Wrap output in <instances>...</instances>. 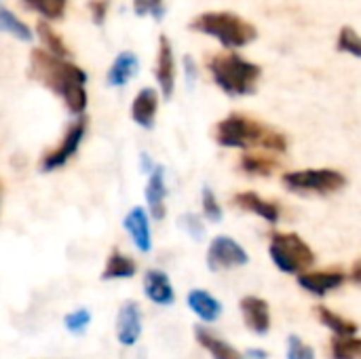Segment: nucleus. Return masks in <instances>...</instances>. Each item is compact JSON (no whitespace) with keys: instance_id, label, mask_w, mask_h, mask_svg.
<instances>
[{"instance_id":"9d476101","label":"nucleus","mask_w":361,"mask_h":359,"mask_svg":"<svg viewBox=\"0 0 361 359\" xmlns=\"http://www.w3.org/2000/svg\"><path fill=\"white\" fill-rule=\"evenodd\" d=\"M123 229L127 231L129 239L137 248V252L148 254L152 250V231H150V216L144 207H133L123 218Z\"/></svg>"},{"instance_id":"393cba45","label":"nucleus","mask_w":361,"mask_h":359,"mask_svg":"<svg viewBox=\"0 0 361 359\" xmlns=\"http://www.w3.org/2000/svg\"><path fill=\"white\" fill-rule=\"evenodd\" d=\"M0 30L19 40H32V30L19 17H15L2 2H0Z\"/></svg>"},{"instance_id":"72a5a7b5","label":"nucleus","mask_w":361,"mask_h":359,"mask_svg":"<svg viewBox=\"0 0 361 359\" xmlns=\"http://www.w3.org/2000/svg\"><path fill=\"white\" fill-rule=\"evenodd\" d=\"M108 0H89V13H91V19H93V23H104V19H106V13H108Z\"/></svg>"},{"instance_id":"ddd939ff","label":"nucleus","mask_w":361,"mask_h":359,"mask_svg":"<svg viewBox=\"0 0 361 359\" xmlns=\"http://www.w3.org/2000/svg\"><path fill=\"white\" fill-rule=\"evenodd\" d=\"M144 197H146V205H148V216L152 220H163L167 214V205H165L167 182H165V167L163 165H157L152 169V174L148 176Z\"/></svg>"},{"instance_id":"7c9ffc66","label":"nucleus","mask_w":361,"mask_h":359,"mask_svg":"<svg viewBox=\"0 0 361 359\" xmlns=\"http://www.w3.org/2000/svg\"><path fill=\"white\" fill-rule=\"evenodd\" d=\"M180 229L188 235V237H192L195 241H201L203 237H205V222L201 220V216H197V214H192V212H186V214H182L180 216Z\"/></svg>"},{"instance_id":"39448f33","label":"nucleus","mask_w":361,"mask_h":359,"mask_svg":"<svg viewBox=\"0 0 361 359\" xmlns=\"http://www.w3.org/2000/svg\"><path fill=\"white\" fill-rule=\"evenodd\" d=\"M269 256L286 275H302L315 262V252L296 233H275L269 243Z\"/></svg>"},{"instance_id":"a878e982","label":"nucleus","mask_w":361,"mask_h":359,"mask_svg":"<svg viewBox=\"0 0 361 359\" xmlns=\"http://www.w3.org/2000/svg\"><path fill=\"white\" fill-rule=\"evenodd\" d=\"M36 30H38V36H40V40L47 44V49H49V53L51 55H55V57H68L70 55V49L66 47V42H63V38L49 25V23H44V21H40L38 25H36Z\"/></svg>"},{"instance_id":"f3484780","label":"nucleus","mask_w":361,"mask_h":359,"mask_svg":"<svg viewBox=\"0 0 361 359\" xmlns=\"http://www.w3.org/2000/svg\"><path fill=\"white\" fill-rule=\"evenodd\" d=\"M233 201H235V205L239 209H245V212H250V214L267 220L269 224H277L279 218H281L279 205L273 203V201H267L264 197H260L256 193H250V190L247 193H239V195H235Z\"/></svg>"},{"instance_id":"6e6552de","label":"nucleus","mask_w":361,"mask_h":359,"mask_svg":"<svg viewBox=\"0 0 361 359\" xmlns=\"http://www.w3.org/2000/svg\"><path fill=\"white\" fill-rule=\"evenodd\" d=\"M247 262H250L247 250L241 243H237L233 237L218 235L216 239H212L207 248V269L212 273L239 269V267H245Z\"/></svg>"},{"instance_id":"cd10ccee","label":"nucleus","mask_w":361,"mask_h":359,"mask_svg":"<svg viewBox=\"0 0 361 359\" xmlns=\"http://www.w3.org/2000/svg\"><path fill=\"white\" fill-rule=\"evenodd\" d=\"M201 207H203V218L207 222H214V224L222 222V218H224L222 205L209 186H203V190H201Z\"/></svg>"},{"instance_id":"a211bd4d","label":"nucleus","mask_w":361,"mask_h":359,"mask_svg":"<svg viewBox=\"0 0 361 359\" xmlns=\"http://www.w3.org/2000/svg\"><path fill=\"white\" fill-rule=\"evenodd\" d=\"M186 303H188V309L205 324H214L222 315V303L205 290H199V288L190 290L186 296Z\"/></svg>"},{"instance_id":"20e7f679","label":"nucleus","mask_w":361,"mask_h":359,"mask_svg":"<svg viewBox=\"0 0 361 359\" xmlns=\"http://www.w3.org/2000/svg\"><path fill=\"white\" fill-rule=\"evenodd\" d=\"M190 30L218 38L226 49L247 47L258 36V30L254 28V23L245 21L243 17H239L235 13H226V11L201 13L199 17H195L190 21Z\"/></svg>"},{"instance_id":"f8f14e48","label":"nucleus","mask_w":361,"mask_h":359,"mask_svg":"<svg viewBox=\"0 0 361 359\" xmlns=\"http://www.w3.org/2000/svg\"><path fill=\"white\" fill-rule=\"evenodd\" d=\"M154 76H157L163 97L169 99L176 89V57H173V49H171V42L167 36L159 38V55H157Z\"/></svg>"},{"instance_id":"412c9836","label":"nucleus","mask_w":361,"mask_h":359,"mask_svg":"<svg viewBox=\"0 0 361 359\" xmlns=\"http://www.w3.org/2000/svg\"><path fill=\"white\" fill-rule=\"evenodd\" d=\"M137 57L131 51H123L121 55H116V59L112 61L110 70H108V85L110 87H125L137 72Z\"/></svg>"},{"instance_id":"4c0bfd02","label":"nucleus","mask_w":361,"mask_h":359,"mask_svg":"<svg viewBox=\"0 0 361 359\" xmlns=\"http://www.w3.org/2000/svg\"><path fill=\"white\" fill-rule=\"evenodd\" d=\"M351 279H353L357 286H361V258L353 264V269H351Z\"/></svg>"},{"instance_id":"c756f323","label":"nucleus","mask_w":361,"mask_h":359,"mask_svg":"<svg viewBox=\"0 0 361 359\" xmlns=\"http://www.w3.org/2000/svg\"><path fill=\"white\" fill-rule=\"evenodd\" d=\"M23 4L49 19H59L66 11V0H23Z\"/></svg>"},{"instance_id":"aec40b11","label":"nucleus","mask_w":361,"mask_h":359,"mask_svg":"<svg viewBox=\"0 0 361 359\" xmlns=\"http://www.w3.org/2000/svg\"><path fill=\"white\" fill-rule=\"evenodd\" d=\"M137 273V264L131 256L118 252V250H112L106 264H104V271H102V279L104 281H118V279H131L135 277Z\"/></svg>"},{"instance_id":"c9c22d12","label":"nucleus","mask_w":361,"mask_h":359,"mask_svg":"<svg viewBox=\"0 0 361 359\" xmlns=\"http://www.w3.org/2000/svg\"><path fill=\"white\" fill-rule=\"evenodd\" d=\"M140 163H142V171H144V174H148V176H150V174H152V169L157 167V165L152 163V159H150L146 152H142V157H140Z\"/></svg>"},{"instance_id":"dca6fc26","label":"nucleus","mask_w":361,"mask_h":359,"mask_svg":"<svg viewBox=\"0 0 361 359\" xmlns=\"http://www.w3.org/2000/svg\"><path fill=\"white\" fill-rule=\"evenodd\" d=\"M157 110H159V93L152 87H144L131 104V118L142 129H152Z\"/></svg>"},{"instance_id":"f257e3e1","label":"nucleus","mask_w":361,"mask_h":359,"mask_svg":"<svg viewBox=\"0 0 361 359\" xmlns=\"http://www.w3.org/2000/svg\"><path fill=\"white\" fill-rule=\"evenodd\" d=\"M30 74L44 87L55 91L66 102L72 114H82L87 110V72L76 63L55 57L49 51L34 49L30 55Z\"/></svg>"},{"instance_id":"2eb2a0df","label":"nucleus","mask_w":361,"mask_h":359,"mask_svg":"<svg viewBox=\"0 0 361 359\" xmlns=\"http://www.w3.org/2000/svg\"><path fill=\"white\" fill-rule=\"evenodd\" d=\"M144 294L157 307H171L176 303V290L167 273L150 269L144 275Z\"/></svg>"},{"instance_id":"4be33fe9","label":"nucleus","mask_w":361,"mask_h":359,"mask_svg":"<svg viewBox=\"0 0 361 359\" xmlns=\"http://www.w3.org/2000/svg\"><path fill=\"white\" fill-rule=\"evenodd\" d=\"M317 317H319V322L328 330L334 332V336H355L357 330H360L355 322H351V320H347V317L330 311L328 307H317Z\"/></svg>"},{"instance_id":"5701e85b","label":"nucleus","mask_w":361,"mask_h":359,"mask_svg":"<svg viewBox=\"0 0 361 359\" xmlns=\"http://www.w3.org/2000/svg\"><path fill=\"white\" fill-rule=\"evenodd\" d=\"M241 169L250 176H271L277 167V161L269 154H260V152H247L241 157L239 161Z\"/></svg>"},{"instance_id":"7ed1b4c3","label":"nucleus","mask_w":361,"mask_h":359,"mask_svg":"<svg viewBox=\"0 0 361 359\" xmlns=\"http://www.w3.org/2000/svg\"><path fill=\"white\" fill-rule=\"evenodd\" d=\"M207 66L214 76V83L226 95H233V97L252 95L256 91V83L262 74L260 66H256L254 61H247L235 53L214 55Z\"/></svg>"},{"instance_id":"c85d7f7f","label":"nucleus","mask_w":361,"mask_h":359,"mask_svg":"<svg viewBox=\"0 0 361 359\" xmlns=\"http://www.w3.org/2000/svg\"><path fill=\"white\" fill-rule=\"evenodd\" d=\"M336 47H338V51L349 53V55L360 57L361 59V36L351 28V25H345V28L338 32Z\"/></svg>"},{"instance_id":"473e14b6","label":"nucleus","mask_w":361,"mask_h":359,"mask_svg":"<svg viewBox=\"0 0 361 359\" xmlns=\"http://www.w3.org/2000/svg\"><path fill=\"white\" fill-rule=\"evenodd\" d=\"M133 8L137 15H152L154 19H163L165 15L163 0H133Z\"/></svg>"},{"instance_id":"2f4dec72","label":"nucleus","mask_w":361,"mask_h":359,"mask_svg":"<svg viewBox=\"0 0 361 359\" xmlns=\"http://www.w3.org/2000/svg\"><path fill=\"white\" fill-rule=\"evenodd\" d=\"M288 359H315V349L307 345L300 336L288 339Z\"/></svg>"},{"instance_id":"9b49d317","label":"nucleus","mask_w":361,"mask_h":359,"mask_svg":"<svg viewBox=\"0 0 361 359\" xmlns=\"http://www.w3.org/2000/svg\"><path fill=\"white\" fill-rule=\"evenodd\" d=\"M243 322L250 332L258 336H267L271 332V309L269 303L260 296H245L239 303Z\"/></svg>"},{"instance_id":"0eeeda50","label":"nucleus","mask_w":361,"mask_h":359,"mask_svg":"<svg viewBox=\"0 0 361 359\" xmlns=\"http://www.w3.org/2000/svg\"><path fill=\"white\" fill-rule=\"evenodd\" d=\"M85 131H87V121L85 118L74 121L68 127V131L63 133L61 142L53 150H49V152L42 154L38 169L42 174H51V171H57V169L66 167L70 163V159L78 152V148L82 144V138H85Z\"/></svg>"},{"instance_id":"f03ea898","label":"nucleus","mask_w":361,"mask_h":359,"mask_svg":"<svg viewBox=\"0 0 361 359\" xmlns=\"http://www.w3.org/2000/svg\"><path fill=\"white\" fill-rule=\"evenodd\" d=\"M214 138L224 148H241V150L262 148L275 154L288 150V140L283 133L243 114H231L222 118L214 129Z\"/></svg>"},{"instance_id":"e433bc0d","label":"nucleus","mask_w":361,"mask_h":359,"mask_svg":"<svg viewBox=\"0 0 361 359\" xmlns=\"http://www.w3.org/2000/svg\"><path fill=\"white\" fill-rule=\"evenodd\" d=\"M243 358L245 359H269V351H264V349H247Z\"/></svg>"},{"instance_id":"bb28decb","label":"nucleus","mask_w":361,"mask_h":359,"mask_svg":"<svg viewBox=\"0 0 361 359\" xmlns=\"http://www.w3.org/2000/svg\"><path fill=\"white\" fill-rule=\"evenodd\" d=\"M91 311L85 309V307H78L74 311H70L66 317H63V328L72 334V336H82L87 334L89 326H91Z\"/></svg>"},{"instance_id":"1a4fd4ad","label":"nucleus","mask_w":361,"mask_h":359,"mask_svg":"<svg viewBox=\"0 0 361 359\" xmlns=\"http://www.w3.org/2000/svg\"><path fill=\"white\" fill-rule=\"evenodd\" d=\"M114 332H116L118 345H123V347L137 345V341L144 332V315L135 300H125L121 305L116 324H114Z\"/></svg>"},{"instance_id":"6ab92c4d","label":"nucleus","mask_w":361,"mask_h":359,"mask_svg":"<svg viewBox=\"0 0 361 359\" xmlns=\"http://www.w3.org/2000/svg\"><path fill=\"white\" fill-rule=\"evenodd\" d=\"M195 339H197V343L214 359H245L243 353H239L233 345H228L226 341L218 339L214 332H209L203 326H197L195 328Z\"/></svg>"},{"instance_id":"b1692460","label":"nucleus","mask_w":361,"mask_h":359,"mask_svg":"<svg viewBox=\"0 0 361 359\" xmlns=\"http://www.w3.org/2000/svg\"><path fill=\"white\" fill-rule=\"evenodd\" d=\"M332 359H361V339L357 336H334L330 343Z\"/></svg>"},{"instance_id":"f704fd0d","label":"nucleus","mask_w":361,"mask_h":359,"mask_svg":"<svg viewBox=\"0 0 361 359\" xmlns=\"http://www.w3.org/2000/svg\"><path fill=\"white\" fill-rule=\"evenodd\" d=\"M184 66H186V78H188V85H192V83H195V78H197V66H195V61H192L190 57H186V59H184Z\"/></svg>"},{"instance_id":"4468645a","label":"nucleus","mask_w":361,"mask_h":359,"mask_svg":"<svg viewBox=\"0 0 361 359\" xmlns=\"http://www.w3.org/2000/svg\"><path fill=\"white\" fill-rule=\"evenodd\" d=\"M345 273L343 271H307L302 275H298V286L302 290H307L309 294L315 296H326L334 290H338L345 284Z\"/></svg>"},{"instance_id":"423d86ee","label":"nucleus","mask_w":361,"mask_h":359,"mask_svg":"<svg viewBox=\"0 0 361 359\" xmlns=\"http://www.w3.org/2000/svg\"><path fill=\"white\" fill-rule=\"evenodd\" d=\"M283 186L292 193H313V195H332L338 193L341 188L347 186L345 174L338 169H298V171H288L281 178Z\"/></svg>"}]
</instances>
